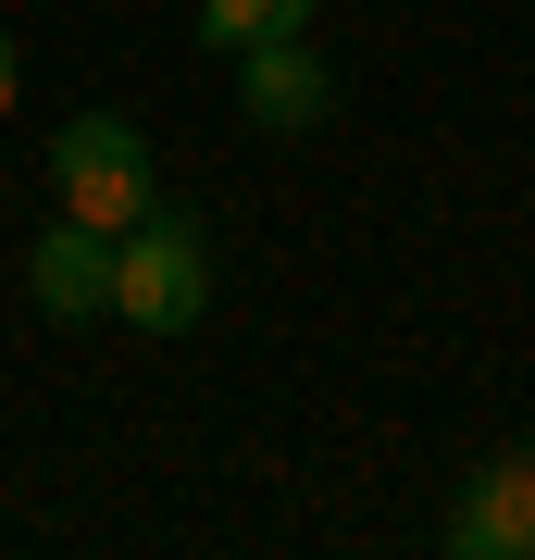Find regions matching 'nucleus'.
I'll use <instances>...</instances> for the list:
<instances>
[{
    "instance_id": "nucleus-1",
    "label": "nucleus",
    "mask_w": 535,
    "mask_h": 560,
    "mask_svg": "<svg viewBox=\"0 0 535 560\" xmlns=\"http://www.w3.org/2000/svg\"><path fill=\"white\" fill-rule=\"evenodd\" d=\"M113 312L138 324V337H187L199 312H212V249H199V224L187 212H138L113 237Z\"/></svg>"
},
{
    "instance_id": "nucleus-2",
    "label": "nucleus",
    "mask_w": 535,
    "mask_h": 560,
    "mask_svg": "<svg viewBox=\"0 0 535 560\" xmlns=\"http://www.w3.org/2000/svg\"><path fill=\"white\" fill-rule=\"evenodd\" d=\"M50 187H62V224H100V237H125L162 187H150V138L125 113H75L50 138Z\"/></svg>"
},
{
    "instance_id": "nucleus-3",
    "label": "nucleus",
    "mask_w": 535,
    "mask_h": 560,
    "mask_svg": "<svg viewBox=\"0 0 535 560\" xmlns=\"http://www.w3.org/2000/svg\"><path fill=\"white\" fill-rule=\"evenodd\" d=\"M237 62V101H249V125H275V138H299V125H324V62H312V38H249V50H224Z\"/></svg>"
},
{
    "instance_id": "nucleus-4",
    "label": "nucleus",
    "mask_w": 535,
    "mask_h": 560,
    "mask_svg": "<svg viewBox=\"0 0 535 560\" xmlns=\"http://www.w3.org/2000/svg\"><path fill=\"white\" fill-rule=\"evenodd\" d=\"M449 548L461 560H535V474H523V448L474 474V499L449 511Z\"/></svg>"
},
{
    "instance_id": "nucleus-5",
    "label": "nucleus",
    "mask_w": 535,
    "mask_h": 560,
    "mask_svg": "<svg viewBox=\"0 0 535 560\" xmlns=\"http://www.w3.org/2000/svg\"><path fill=\"white\" fill-rule=\"evenodd\" d=\"M25 300L38 312H113V237H100V224H50L38 249H25Z\"/></svg>"
},
{
    "instance_id": "nucleus-6",
    "label": "nucleus",
    "mask_w": 535,
    "mask_h": 560,
    "mask_svg": "<svg viewBox=\"0 0 535 560\" xmlns=\"http://www.w3.org/2000/svg\"><path fill=\"white\" fill-rule=\"evenodd\" d=\"M199 38L249 50V38H312V0H199Z\"/></svg>"
},
{
    "instance_id": "nucleus-7",
    "label": "nucleus",
    "mask_w": 535,
    "mask_h": 560,
    "mask_svg": "<svg viewBox=\"0 0 535 560\" xmlns=\"http://www.w3.org/2000/svg\"><path fill=\"white\" fill-rule=\"evenodd\" d=\"M13 88H25V75H13V38H0V113H13Z\"/></svg>"
},
{
    "instance_id": "nucleus-8",
    "label": "nucleus",
    "mask_w": 535,
    "mask_h": 560,
    "mask_svg": "<svg viewBox=\"0 0 535 560\" xmlns=\"http://www.w3.org/2000/svg\"><path fill=\"white\" fill-rule=\"evenodd\" d=\"M523 474H535V448H523Z\"/></svg>"
}]
</instances>
